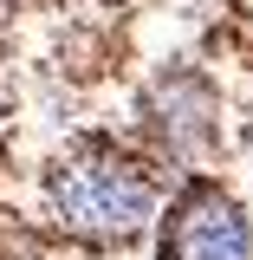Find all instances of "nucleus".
I'll use <instances>...</instances> for the list:
<instances>
[{"instance_id":"obj_1","label":"nucleus","mask_w":253,"mask_h":260,"mask_svg":"<svg viewBox=\"0 0 253 260\" xmlns=\"http://www.w3.org/2000/svg\"><path fill=\"white\" fill-rule=\"evenodd\" d=\"M46 215L65 241L85 247H130L162 215V176L150 156H136L111 137L71 143L46 169Z\"/></svg>"},{"instance_id":"obj_2","label":"nucleus","mask_w":253,"mask_h":260,"mask_svg":"<svg viewBox=\"0 0 253 260\" xmlns=\"http://www.w3.org/2000/svg\"><path fill=\"white\" fill-rule=\"evenodd\" d=\"M136 111H143V130H150L162 162L195 176L221 156V91L201 65H162L143 85Z\"/></svg>"},{"instance_id":"obj_3","label":"nucleus","mask_w":253,"mask_h":260,"mask_svg":"<svg viewBox=\"0 0 253 260\" xmlns=\"http://www.w3.org/2000/svg\"><path fill=\"white\" fill-rule=\"evenodd\" d=\"M162 260H253V215L221 176L195 169L175 182V195L156 215Z\"/></svg>"},{"instance_id":"obj_4","label":"nucleus","mask_w":253,"mask_h":260,"mask_svg":"<svg viewBox=\"0 0 253 260\" xmlns=\"http://www.w3.org/2000/svg\"><path fill=\"white\" fill-rule=\"evenodd\" d=\"M240 137H247V156H253V111H247V130H240Z\"/></svg>"}]
</instances>
